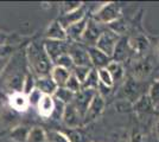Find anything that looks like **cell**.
Wrapping results in <instances>:
<instances>
[{
    "label": "cell",
    "mask_w": 159,
    "mask_h": 142,
    "mask_svg": "<svg viewBox=\"0 0 159 142\" xmlns=\"http://www.w3.org/2000/svg\"><path fill=\"white\" fill-rule=\"evenodd\" d=\"M26 58L31 74L34 77L49 76L53 64L44 51L43 44L38 45L37 43H31L26 49Z\"/></svg>",
    "instance_id": "cell-1"
},
{
    "label": "cell",
    "mask_w": 159,
    "mask_h": 142,
    "mask_svg": "<svg viewBox=\"0 0 159 142\" xmlns=\"http://www.w3.org/2000/svg\"><path fill=\"white\" fill-rule=\"evenodd\" d=\"M120 17H122V12L121 7L116 2H105L94 12L90 18L101 25L107 26L108 24L119 19Z\"/></svg>",
    "instance_id": "cell-2"
},
{
    "label": "cell",
    "mask_w": 159,
    "mask_h": 142,
    "mask_svg": "<svg viewBox=\"0 0 159 142\" xmlns=\"http://www.w3.org/2000/svg\"><path fill=\"white\" fill-rule=\"evenodd\" d=\"M143 90H144V82H139L134 80L133 77H128L121 88V96H122L121 100H127L134 103L139 97L145 95Z\"/></svg>",
    "instance_id": "cell-3"
},
{
    "label": "cell",
    "mask_w": 159,
    "mask_h": 142,
    "mask_svg": "<svg viewBox=\"0 0 159 142\" xmlns=\"http://www.w3.org/2000/svg\"><path fill=\"white\" fill-rule=\"evenodd\" d=\"M103 31H105L103 25L96 23L92 18H88L87 26L84 28V32L82 34V37H81L80 43H83L87 47L95 46L96 41L100 38V36L103 33Z\"/></svg>",
    "instance_id": "cell-4"
},
{
    "label": "cell",
    "mask_w": 159,
    "mask_h": 142,
    "mask_svg": "<svg viewBox=\"0 0 159 142\" xmlns=\"http://www.w3.org/2000/svg\"><path fill=\"white\" fill-rule=\"evenodd\" d=\"M120 39V36L115 34L114 32L109 31L108 28H106L103 31V33L100 36V38L98 39L95 47L99 49L101 52H103L105 54H107L108 57L112 58L113 52H114V49L116 46L118 41Z\"/></svg>",
    "instance_id": "cell-5"
},
{
    "label": "cell",
    "mask_w": 159,
    "mask_h": 142,
    "mask_svg": "<svg viewBox=\"0 0 159 142\" xmlns=\"http://www.w3.org/2000/svg\"><path fill=\"white\" fill-rule=\"evenodd\" d=\"M61 120L66 128L69 129H79L81 126H83V116L81 115V113L73 103L64 105Z\"/></svg>",
    "instance_id": "cell-6"
},
{
    "label": "cell",
    "mask_w": 159,
    "mask_h": 142,
    "mask_svg": "<svg viewBox=\"0 0 159 142\" xmlns=\"http://www.w3.org/2000/svg\"><path fill=\"white\" fill-rule=\"evenodd\" d=\"M153 71V62L148 57H141L134 62L132 67V76L134 80L145 82Z\"/></svg>",
    "instance_id": "cell-7"
},
{
    "label": "cell",
    "mask_w": 159,
    "mask_h": 142,
    "mask_svg": "<svg viewBox=\"0 0 159 142\" xmlns=\"http://www.w3.org/2000/svg\"><path fill=\"white\" fill-rule=\"evenodd\" d=\"M68 54L70 56L75 67H92V63L89 59V56L87 52V47L82 46L80 43H71L69 44Z\"/></svg>",
    "instance_id": "cell-8"
},
{
    "label": "cell",
    "mask_w": 159,
    "mask_h": 142,
    "mask_svg": "<svg viewBox=\"0 0 159 142\" xmlns=\"http://www.w3.org/2000/svg\"><path fill=\"white\" fill-rule=\"evenodd\" d=\"M105 107H106L105 98L101 97L99 94H96L94 96L93 100H92V102H90L84 116H83V124H88V123L96 121L100 116L102 115Z\"/></svg>",
    "instance_id": "cell-9"
},
{
    "label": "cell",
    "mask_w": 159,
    "mask_h": 142,
    "mask_svg": "<svg viewBox=\"0 0 159 142\" xmlns=\"http://www.w3.org/2000/svg\"><path fill=\"white\" fill-rule=\"evenodd\" d=\"M43 47L44 51L48 54V57L50 58V61L55 62L58 57L62 54H68V49H69V43L68 41H50V39H45L43 43Z\"/></svg>",
    "instance_id": "cell-10"
},
{
    "label": "cell",
    "mask_w": 159,
    "mask_h": 142,
    "mask_svg": "<svg viewBox=\"0 0 159 142\" xmlns=\"http://www.w3.org/2000/svg\"><path fill=\"white\" fill-rule=\"evenodd\" d=\"M127 41H128V46L131 52L137 56H139V58L144 57L145 52L150 47V41L147 39L145 34L137 33L127 37Z\"/></svg>",
    "instance_id": "cell-11"
},
{
    "label": "cell",
    "mask_w": 159,
    "mask_h": 142,
    "mask_svg": "<svg viewBox=\"0 0 159 142\" xmlns=\"http://www.w3.org/2000/svg\"><path fill=\"white\" fill-rule=\"evenodd\" d=\"M98 94L96 90H90V89H81L79 93H76L74 96L73 103L76 107V109L81 113V115L84 116L87 109L89 107L90 102L94 98V96Z\"/></svg>",
    "instance_id": "cell-12"
},
{
    "label": "cell",
    "mask_w": 159,
    "mask_h": 142,
    "mask_svg": "<svg viewBox=\"0 0 159 142\" xmlns=\"http://www.w3.org/2000/svg\"><path fill=\"white\" fill-rule=\"evenodd\" d=\"M87 52H88V56H89V59H90L93 69L98 70V69L107 68V65L112 62L111 57H108L103 52H101L99 49H96L95 46L87 47Z\"/></svg>",
    "instance_id": "cell-13"
},
{
    "label": "cell",
    "mask_w": 159,
    "mask_h": 142,
    "mask_svg": "<svg viewBox=\"0 0 159 142\" xmlns=\"http://www.w3.org/2000/svg\"><path fill=\"white\" fill-rule=\"evenodd\" d=\"M129 54H132V52H131L129 46H128L127 37L122 36V37H120L119 41H118L116 46L114 49V52H113V56H112V61L118 62V63H121V64H122V62H125L127 58H128Z\"/></svg>",
    "instance_id": "cell-14"
},
{
    "label": "cell",
    "mask_w": 159,
    "mask_h": 142,
    "mask_svg": "<svg viewBox=\"0 0 159 142\" xmlns=\"http://www.w3.org/2000/svg\"><path fill=\"white\" fill-rule=\"evenodd\" d=\"M86 17H87L86 8H84V5H83L82 7H80L79 10H75V11L70 12V13L62 14L57 20L60 21V24L64 27V28H66V27H69L70 25L75 24V23L84 19Z\"/></svg>",
    "instance_id": "cell-15"
},
{
    "label": "cell",
    "mask_w": 159,
    "mask_h": 142,
    "mask_svg": "<svg viewBox=\"0 0 159 142\" xmlns=\"http://www.w3.org/2000/svg\"><path fill=\"white\" fill-rule=\"evenodd\" d=\"M45 38L50 41H68L66 37V28L62 26L58 20H53L45 31Z\"/></svg>",
    "instance_id": "cell-16"
},
{
    "label": "cell",
    "mask_w": 159,
    "mask_h": 142,
    "mask_svg": "<svg viewBox=\"0 0 159 142\" xmlns=\"http://www.w3.org/2000/svg\"><path fill=\"white\" fill-rule=\"evenodd\" d=\"M37 110L42 117H44V118L51 117L55 111V100L52 96L43 95L38 105H37Z\"/></svg>",
    "instance_id": "cell-17"
},
{
    "label": "cell",
    "mask_w": 159,
    "mask_h": 142,
    "mask_svg": "<svg viewBox=\"0 0 159 142\" xmlns=\"http://www.w3.org/2000/svg\"><path fill=\"white\" fill-rule=\"evenodd\" d=\"M8 105L13 111H25L30 105L27 97L23 93H12L8 97Z\"/></svg>",
    "instance_id": "cell-18"
},
{
    "label": "cell",
    "mask_w": 159,
    "mask_h": 142,
    "mask_svg": "<svg viewBox=\"0 0 159 142\" xmlns=\"http://www.w3.org/2000/svg\"><path fill=\"white\" fill-rule=\"evenodd\" d=\"M87 21H88V18L86 17L84 19H82V20H80L77 23L73 24V25H70L69 27H66V32L68 39L73 41L74 43H80L81 37H82V34L84 32V28L87 26Z\"/></svg>",
    "instance_id": "cell-19"
},
{
    "label": "cell",
    "mask_w": 159,
    "mask_h": 142,
    "mask_svg": "<svg viewBox=\"0 0 159 142\" xmlns=\"http://www.w3.org/2000/svg\"><path fill=\"white\" fill-rule=\"evenodd\" d=\"M36 89L39 90L43 95L52 96L57 90V85L53 83L50 75L44 77H36Z\"/></svg>",
    "instance_id": "cell-20"
},
{
    "label": "cell",
    "mask_w": 159,
    "mask_h": 142,
    "mask_svg": "<svg viewBox=\"0 0 159 142\" xmlns=\"http://www.w3.org/2000/svg\"><path fill=\"white\" fill-rule=\"evenodd\" d=\"M70 75H71V71L64 68H61V67H55V65L50 71V77L53 81V83L57 85V88H63L66 85Z\"/></svg>",
    "instance_id": "cell-21"
},
{
    "label": "cell",
    "mask_w": 159,
    "mask_h": 142,
    "mask_svg": "<svg viewBox=\"0 0 159 142\" xmlns=\"http://www.w3.org/2000/svg\"><path fill=\"white\" fill-rule=\"evenodd\" d=\"M154 108L152 104V102L150 100L148 95L145 94L143 95L141 97H139L137 101L133 103V110L138 114H147L151 113L152 109Z\"/></svg>",
    "instance_id": "cell-22"
},
{
    "label": "cell",
    "mask_w": 159,
    "mask_h": 142,
    "mask_svg": "<svg viewBox=\"0 0 159 142\" xmlns=\"http://www.w3.org/2000/svg\"><path fill=\"white\" fill-rule=\"evenodd\" d=\"M107 70L111 75L113 80V83H119L121 82L124 78H125V68L121 63H118V62H111L108 65H107Z\"/></svg>",
    "instance_id": "cell-23"
},
{
    "label": "cell",
    "mask_w": 159,
    "mask_h": 142,
    "mask_svg": "<svg viewBox=\"0 0 159 142\" xmlns=\"http://www.w3.org/2000/svg\"><path fill=\"white\" fill-rule=\"evenodd\" d=\"M107 28H108L109 31L114 32L115 34L122 37V36H125V33H126L127 28H128V24H127V21L124 19V17H120L119 19H116V20H114L113 23H111V24H108V25H107Z\"/></svg>",
    "instance_id": "cell-24"
},
{
    "label": "cell",
    "mask_w": 159,
    "mask_h": 142,
    "mask_svg": "<svg viewBox=\"0 0 159 142\" xmlns=\"http://www.w3.org/2000/svg\"><path fill=\"white\" fill-rule=\"evenodd\" d=\"M24 77L19 74H13L8 77L6 81V85L8 89H11L12 93H21L23 89V83H24Z\"/></svg>",
    "instance_id": "cell-25"
},
{
    "label": "cell",
    "mask_w": 159,
    "mask_h": 142,
    "mask_svg": "<svg viewBox=\"0 0 159 142\" xmlns=\"http://www.w3.org/2000/svg\"><path fill=\"white\" fill-rule=\"evenodd\" d=\"M74 96H75V94L71 93L70 90H68L66 88H64V87L63 88H57V90L55 91V94L52 95V97L56 101L63 103L64 105L73 102Z\"/></svg>",
    "instance_id": "cell-26"
},
{
    "label": "cell",
    "mask_w": 159,
    "mask_h": 142,
    "mask_svg": "<svg viewBox=\"0 0 159 142\" xmlns=\"http://www.w3.org/2000/svg\"><path fill=\"white\" fill-rule=\"evenodd\" d=\"M29 131H30V129L25 126H18V127H14L11 130L10 137L16 142H26Z\"/></svg>",
    "instance_id": "cell-27"
},
{
    "label": "cell",
    "mask_w": 159,
    "mask_h": 142,
    "mask_svg": "<svg viewBox=\"0 0 159 142\" xmlns=\"http://www.w3.org/2000/svg\"><path fill=\"white\" fill-rule=\"evenodd\" d=\"M26 142H47V131L40 127H33L29 131Z\"/></svg>",
    "instance_id": "cell-28"
},
{
    "label": "cell",
    "mask_w": 159,
    "mask_h": 142,
    "mask_svg": "<svg viewBox=\"0 0 159 142\" xmlns=\"http://www.w3.org/2000/svg\"><path fill=\"white\" fill-rule=\"evenodd\" d=\"M99 87V78L98 72L95 69H92V71L87 76V78L81 84V89H90V90H98Z\"/></svg>",
    "instance_id": "cell-29"
},
{
    "label": "cell",
    "mask_w": 159,
    "mask_h": 142,
    "mask_svg": "<svg viewBox=\"0 0 159 142\" xmlns=\"http://www.w3.org/2000/svg\"><path fill=\"white\" fill-rule=\"evenodd\" d=\"M34 89H36V77L31 72H29L24 77V83H23L21 93L25 96H27L29 94H31Z\"/></svg>",
    "instance_id": "cell-30"
},
{
    "label": "cell",
    "mask_w": 159,
    "mask_h": 142,
    "mask_svg": "<svg viewBox=\"0 0 159 142\" xmlns=\"http://www.w3.org/2000/svg\"><path fill=\"white\" fill-rule=\"evenodd\" d=\"M96 70V69H95ZM98 72V78H99V83L105 85V87H108V88H113L114 87V83H113V80L111 77V75L108 72V70L106 68L103 69H98L96 70Z\"/></svg>",
    "instance_id": "cell-31"
},
{
    "label": "cell",
    "mask_w": 159,
    "mask_h": 142,
    "mask_svg": "<svg viewBox=\"0 0 159 142\" xmlns=\"http://www.w3.org/2000/svg\"><path fill=\"white\" fill-rule=\"evenodd\" d=\"M47 142H70L66 133L58 130H48Z\"/></svg>",
    "instance_id": "cell-32"
},
{
    "label": "cell",
    "mask_w": 159,
    "mask_h": 142,
    "mask_svg": "<svg viewBox=\"0 0 159 142\" xmlns=\"http://www.w3.org/2000/svg\"><path fill=\"white\" fill-rule=\"evenodd\" d=\"M55 67H61V68H64L66 70H69V71H71L74 69V63L71 61V58H70V56L68 54H62L61 57H58L56 61L52 63Z\"/></svg>",
    "instance_id": "cell-33"
},
{
    "label": "cell",
    "mask_w": 159,
    "mask_h": 142,
    "mask_svg": "<svg viewBox=\"0 0 159 142\" xmlns=\"http://www.w3.org/2000/svg\"><path fill=\"white\" fill-rule=\"evenodd\" d=\"M148 97L152 102L153 107L156 108L159 104V80L154 81L152 83V85L148 88Z\"/></svg>",
    "instance_id": "cell-34"
},
{
    "label": "cell",
    "mask_w": 159,
    "mask_h": 142,
    "mask_svg": "<svg viewBox=\"0 0 159 142\" xmlns=\"http://www.w3.org/2000/svg\"><path fill=\"white\" fill-rule=\"evenodd\" d=\"M93 68H89V67H74V69L71 70V74L77 78V81L82 84L83 81L87 78V76L89 75V72L92 71Z\"/></svg>",
    "instance_id": "cell-35"
},
{
    "label": "cell",
    "mask_w": 159,
    "mask_h": 142,
    "mask_svg": "<svg viewBox=\"0 0 159 142\" xmlns=\"http://www.w3.org/2000/svg\"><path fill=\"white\" fill-rule=\"evenodd\" d=\"M64 88H66L68 90H70L74 94H76V93H79L80 90H81V83H80V82L77 81V78L71 74L69 76V78H68V81H66Z\"/></svg>",
    "instance_id": "cell-36"
},
{
    "label": "cell",
    "mask_w": 159,
    "mask_h": 142,
    "mask_svg": "<svg viewBox=\"0 0 159 142\" xmlns=\"http://www.w3.org/2000/svg\"><path fill=\"white\" fill-rule=\"evenodd\" d=\"M82 6H83V2L81 1H66L62 4V14L70 13L75 10H79Z\"/></svg>",
    "instance_id": "cell-37"
},
{
    "label": "cell",
    "mask_w": 159,
    "mask_h": 142,
    "mask_svg": "<svg viewBox=\"0 0 159 142\" xmlns=\"http://www.w3.org/2000/svg\"><path fill=\"white\" fill-rule=\"evenodd\" d=\"M115 109L121 113H128L133 110V103L127 100H119L115 103Z\"/></svg>",
    "instance_id": "cell-38"
},
{
    "label": "cell",
    "mask_w": 159,
    "mask_h": 142,
    "mask_svg": "<svg viewBox=\"0 0 159 142\" xmlns=\"http://www.w3.org/2000/svg\"><path fill=\"white\" fill-rule=\"evenodd\" d=\"M42 96H43V94L40 93L39 90L34 89L31 94H29L26 96L27 101H29V105H33V107H36V108H37V105H38V103H39Z\"/></svg>",
    "instance_id": "cell-39"
},
{
    "label": "cell",
    "mask_w": 159,
    "mask_h": 142,
    "mask_svg": "<svg viewBox=\"0 0 159 142\" xmlns=\"http://www.w3.org/2000/svg\"><path fill=\"white\" fill-rule=\"evenodd\" d=\"M69 134H66L70 142H82L83 141V136L80 133L79 129H69Z\"/></svg>",
    "instance_id": "cell-40"
},
{
    "label": "cell",
    "mask_w": 159,
    "mask_h": 142,
    "mask_svg": "<svg viewBox=\"0 0 159 142\" xmlns=\"http://www.w3.org/2000/svg\"><path fill=\"white\" fill-rule=\"evenodd\" d=\"M8 58L7 57H0V75H1V72L5 70V68H6L7 63H8Z\"/></svg>",
    "instance_id": "cell-41"
},
{
    "label": "cell",
    "mask_w": 159,
    "mask_h": 142,
    "mask_svg": "<svg viewBox=\"0 0 159 142\" xmlns=\"http://www.w3.org/2000/svg\"><path fill=\"white\" fill-rule=\"evenodd\" d=\"M143 141V137L140 133H134L132 136V142H141Z\"/></svg>",
    "instance_id": "cell-42"
},
{
    "label": "cell",
    "mask_w": 159,
    "mask_h": 142,
    "mask_svg": "<svg viewBox=\"0 0 159 142\" xmlns=\"http://www.w3.org/2000/svg\"><path fill=\"white\" fill-rule=\"evenodd\" d=\"M6 41H7V34L5 32H1L0 31V46L4 45L6 43Z\"/></svg>",
    "instance_id": "cell-43"
},
{
    "label": "cell",
    "mask_w": 159,
    "mask_h": 142,
    "mask_svg": "<svg viewBox=\"0 0 159 142\" xmlns=\"http://www.w3.org/2000/svg\"><path fill=\"white\" fill-rule=\"evenodd\" d=\"M156 131H157V134L159 136V121L157 122V124H156Z\"/></svg>",
    "instance_id": "cell-44"
},
{
    "label": "cell",
    "mask_w": 159,
    "mask_h": 142,
    "mask_svg": "<svg viewBox=\"0 0 159 142\" xmlns=\"http://www.w3.org/2000/svg\"><path fill=\"white\" fill-rule=\"evenodd\" d=\"M157 56L159 57V44L157 45Z\"/></svg>",
    "instance_id": "cell-45"
}]
</instances>
